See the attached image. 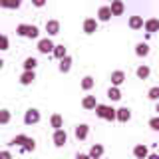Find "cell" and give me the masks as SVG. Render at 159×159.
Instances as JSON below:
<instances>
[{
    "label": "cell",
    "instance_id": "74e56055",
    "mask_svg": "<svg viewBox=\"0 0 159 159\" xmlns=\"http://www.w3.org/2000/svg\"><path fill=\"white\" fill-rule=\"evenodd\" d=\"M76 159H89V155H88V153H78Z\"/></svg>",
    "mask_w": 159,
    "mask_h": 159
},
{
    "label": "cell",
    "instance_id": "d6986e66",
    "mask_svg": "<svg viewBox=\"0 0 159 159\" xmlns=\"http://www.w3.org/2000/svg\"><path fill=\"white\" fill-rule=\"evenodd\" d=\"M96 106H98V99H96V96H86L82 99V107L84 109H96Z\"/></svg>",
    "mask_w": 159,
    "mask_h": 159
},
{
    "label": "cell",
    "instance_id": "1f68e13d",
    "mask_svg": "<svg viewBox=\"0 0 159 159\" xmlns=\"http://www.w3.org/2000/svg\"><path fill=\"white\" fill-rule=\"evenodd\" d=\"M0 6L8 8V10H18L20 6H22V2H18V0H16V2H0Z\"/></svg>",
    "mask_w": 159,
    "mask_h": 159
},
{
    "label": "cell",
    "instance_id": "30bf717a",
    "mask_svg": "<svg viewBox=\"0 0 159 159\" xmlns=\"http://www.w3.org/2000/svg\"><path fill=\"white\" fill-rule=\"evenodd\" d=\"M96 20L98 22H109V20H111V10H109V6H99Z\"/></svg>",
    "mask_w": 159,
    "mask_h": 159
},
{
    "label": "cell",
    "instance_id": "f35d334b",
    "mask_svg": "<svg viewBox=\"0 0 159 159\" xmlns=\"http://www.w3.org/2000/svg\"><path fill=\"white\" fill-rule=\"evenodd\" d=\"M147 159H159V153H151V155H147Z\"/></svg>",
    "mask_w": 159,
    "mask_h": 159
},
{
    "label": "cell",
    "instance_id": "d6a6232c",
    "mask_svg": "<svg viewBox=\"0 0 159 159\" xmlns=\"http://www.w3.org/2000/svg\"><path fill=\"white\" fill-rule=\"evenodd\" d=\"M26 32H28V24H18L16 26V34L22 38H26Z\"/></svg>",
    "mask_w": 159,
    "mask_h": 159
},
{
    "label": "cell",
    "instance_id": "f1b7e54d",
    "mask_svg": "<svg viewBox=\"0 0 159 159\" xmlns=\"http://www.w3.org/2000/svg\"><path fill=\"white\" fill-rule=\"evenodd\" d=\"M10 117H12L10 109H0V123H2V125H6V123H10Z\"/></svg>",
    "mask_w": 159,
    "mask_h": 159
},
{
    "label": "cell",
    "instance_id": "52a82bcc",
    "mask_svg": "<svg viewBox=\"0 0 159 159\" xmlns=\"http://www.w3.org/2000/svg\"><path fill=\"white\" fill-rule=\"evenodd\" d=\"M143 28H145L147 34H155L159 32V18H147L143 22Z\"/></svg>",
    "mask_w": 159,
    "mask_h": 159
},
{
    "label": "cell",
    "instance_id": "603a6c76",
    "mask_svg": "<svg viewBox=\"0 0 159 159\" xmlns=\"http://www.w3.org/2000/svg\"><path fill=\"white\" fill-rule=\"evenodd\" d=\"M26 141H28V135H24V133H20V135L12 137V141H10V145H14V147H20V149H22L24 145H26Z\"/></svg>",
    "mask_w": 159,
    "mask_h": 159
},
{
    "label": "cell",
    "instance_id": "9a60e30c",
    "mask_svg": "<svg viewBox=\"0 0 159 159\" xmlns=\"http://www.w3.org/2000/svg\"><path fill=\"white\" fill-rule=\"evenodd\" d=\"M143 16H129V20H127V24H129V28L131 30H141L143 28Z\"/></svg>",
    "mask_w": 159,
    "mask_h": 159
},
{
    "label": "cell",
    "instance_id": "d590c367",
    "mask_svg": "<svg viewBox=\"0 0 159 159\" xmlns=\"http://www.w3.org/2000/svg\"><path fill=\"white\" fill-rule=\"evenodd\" d=\"M0 159H12V153L8 149H4V151H0Z\"/></svg>",
    "mask_w": 159,
    "mask_h": 159
},
{
    "label": "cell",
    "instance_id": "60d3db41",
    "mask_svg": "<svg viewBox=\"0 0 159 159\" xmlns=\"http://www.w3.org/2000/svg\"><path fill=\"white\" fill-rule=\"evenodd\" d=\"M155 111H157V113H159V102H157V103H155Z\"/></svg>",
    "mask_w": 159,
    "mask_h": 159
},
{
    "label": "cell",
    "instance_id": "ac0fdd59",
    "mask_svg": "<svg viewBox=\"0 0 159 159\" xmlns=\"http://www.w3.org/2000/svg\"><path fill=\"white\" fill-rule=\"evenodd\" d=\"M135 76L139 80H147L149 76H151V68L145 66V64H141V66H137V70H135Z\"/></svg>",
    "mask_w": 159,
    "mask_h": 159
},
{
    "label": "cell",
    "instance_id": "2e32d148",
    "mask_svg": "<svg viewBox=\"0 0 159 159\" xmlns=\"http://www.w3.org/2000/svg\"><path fill=\"white\" fill-rule=\"evenodd\" d=\"M34 80H36V72H22V76H20V84H22V86H32Z\"/></svg>",
    "mask_w": 159,
    "mask_h": 159
},
{
    "label": "cell",
    "instance_id": "277c9868",
    "mask_svg": "<svg viewBox=\"0 0 159 159\" xmlns=\"http://www.w3.org/2000/svg\"><path fill=\"white\" fill-rule=\"evenodd\" d=\"M52 141H54V145H56V147H64L68 143V133L64 131V129H58V131H54Z\"/></svg>",
    "mask_w": 159,
    "mask_h": 159
},
{
    "label": "cell",
    "instance_id": "5b68a950",
    "mask_svg": "<svg viewBox=\"0 0 159 159\" xmlns=\"http://www.w3.org/2000/svg\"><path fill=\"white\" fill-rule=\"evenodd\" d=\"M129 119H131V109H129V107H119V109H116V121L127 123Z\"/></svg>",
    "mask_w": 159,
    "mask_h": 159
},
{
    "label": "cell",
    "instance_id": "4fadbf2b",
    "mask_svg": "<svg viewBox=\"0 0 159 159\" xmlns=\"http://www.w3.org/2000/svg\"><path fill=\"white\" fill-rule=\"evenodd\" d=\"M103 151H106V149H103V145H99V143H93L92 147H89V159H102V155H103Z\"/></svg>",
    "mask_w": 159,
    "mask_h": 159
},
{
    "label": "cell",
    "instance_id": "7c38bea8",
    "mask_svg": "<svg viewBox=\"0 0 159 159\" xmlns=\"http://www.w3.org/2000/svg\"><path fill=\"white\" fill-rule=\"evenodd\" d=\"M50 125L54 127V131L64 129V117L60 116V113H52V116H50Z\"/></svg>",
    "mask_w": 159,
    "mask_h": 159
},
{
    "label": "cell",
    "instance_id": "f546056e",
    "mask_svg": "<svg viewBox=\"0 0 159 159\" xmlns=\"http://www.w3.org/2000/svg\"><path fill=\"white\" fill-rule=\"evenodd\" d=\"M10 48V40L6 34H0V52H6V50Z\"/></svg>",
    "mask_w": 159,
    "mask_h": 159
},
{
    "label": "cell",
    "instance_id": "3957f363",
    "mask_svg": "<svg viewBox=\"0 0 159 159\" xmlns=\"http://www.w3.org/2000/svg\"><path fill=\"white\" fill-rule=\"evenodd\" d=\"M74 135H76L78 141L88 139V135H89V125H88V123H78V125L74 127Z\"/></svg>",
    "mask_w": 159,
    "mask_h": 159
},
{
    "label": "cell",
    "instance_id": "83f0119b",
    "mask_svg": "<svg viewBox=\"0 0 159 159\" xmlns=\"http://www.w3.org/2000/svg\"><path fill=\"white\" fill-rule=\"evenodd\" d=\"M34 149H36V139H34V137H28L26 145L22 147V151H24V153H32Z\"/></svg>",
    "mask_w": 159,
    "mask_h": 159
},
{
    "label": "cell",
    "instance_id": "9c48e42d",
    "mask_svg": "<svg viewBox=\"0 0 159 159\" xmlns=\"http://www.w3.org/2000/svg\"><path fill=\"white\" fill-rule=\"evenodd\" d=\"M44 28H46V32H48V38L50 36H56V34H60V22H58V20H46V26H44Z\"/></svg>",
    "mask_w": 159,
    "mask_h": 159
},
{
    "label": "cell",
    "instance_id": "e575fe53",
    "mask_svg": "<svg viewBox=\"0 0 159 159\" xmlns=\"http://www.w3.org/2000/svg\"><path fill=\"white\" fill-rule=\"evenodd\" d=\"M149 127H151L153 131H159V116H157V117H151V119H149Z\"/></svg>",
    "mask_w": 159,
    "mask_h": 159
},
{
    "label": "cell",
    "instance_id": "4316f807",
    "mask_svg": "<svg viewBox=\"0 0 159 159\" xmlns=\"http://www.w3.org/2000/svg\"><path fill=\"white\" fill-rule=\"evenodd\" d=\"M147 98L151 99V102H159V86H153L147 89Z\"/></svg>",
    "mask_w": 159,
    "mask_h": 159
},
{
    "label": "cell",
    "instance_id": "e0dca14e",
    "mask_svg": "<svg viewBox=\"0 0 159 159\" xmlns=\"http://www.w3.org/2000/svg\"><path fill=\"white\" fill-rule=\"evenodd\" d=\"M58 70H60L62 74H68L70 70H72V56H66V58H62V60H60Z\"/></svg>",
    "mask_w": 159,
    "mask_h": 159
},
{
    "label": "cell",
    "instance_id": "8992f818",
    "mask_svg": "<svg viewBox=\"0 0 159 159\" xmlns=\"http://www.w3.org/2000/svg\"><path fill=\"white\" fill-rule=\"evenodd\" d=\"M109 80H111V86L113 88H119L123 82H125V72H123V70H113Z\"/></svg>",
    "mask_w": 159,
    "mask_h": 159
},
{
    "label": "cell",
    "instance_id": "484cf974",
    "mask_svg": "<svg viewBox=\"0 0 159 159\" xmlns=\"http://www.w3.org/2000/svg\"><path fill=\"white\" fill-rule=\"evenodd\" d=\"M38 36H40V30H38V26H34V24H28L26 38H30V40H36Z\"/></svg>",
    "mask_w": 159,
    "mask_h": 159
},
{
    "label": "cell",
    "instance_id": "8d00e7d4",
    "mask_svg": "<svg viewBox=\"0 0 159 159\" xmlns=\"http://www.w3.org/2000/svg\"><path fill=\"white\" fill-rule=\"evenodd\" d=\"M32 4H34V6H36V8H42V6H44V4H46V2H44V0H34Z\"/></svg>",
    "mask_w": 159,
    "mask_h": 159
},
{
    "label": "cell",
    "instance_id": "836d02e7",
    "mask_svg": "<svg viewBox=\"0 0 159 159\" xmlns=\"http://www.w3.org/2000/svg\"><path fill=\"white\" fill-rule=\"evenodd\" d=\"M103 119H107V121H116V109H113L111 106H107V111H106V117Z\"/></svg>",
    "mask_w": 159,
    "mask_h": 159
},
{
    "label": "cell",
    "instance_id": "8fae6325",
    "mask_svg": "<svg viewBox=\"0 0 159 159\" xmlns=\"http://www.w3.org/2000/svg\"><path fill=\"white\" fill-rule=\"evenodd\" d=\"M109 10H111V16H121V14L125 12V4H123L121 0H113Z\"/></svg>",
    "mask_w": 159,
    "mask_h": 159
},
{
    "label": "cell",
    "instance_id": "5bb4252c",
    "mask_svg": "<svg viewBox=\"0 0 159 159\" xmlns=\"http://www.w3.org/2000/svg\"><path fill=\"white\" fill-rule=\"evenodd\" d=\"M133 155H135V159H147V155H149L147 145H143V143L135 145V147H133Z\"/></svg>",
    "mask_w": 159,
    "mask_h": 159
},
{
    "label": "cell",
    "instance_id": "cb8c5ba5",
    "mask_svg": "<svg viewBox=\"0 0 159 159\" xmlns=\"http://www.w3.org/2000/svg\"><path fill=\"white\" fill-rule=\"evenodd\" d=\"M80 86H82L84 92H89V89L96 86V80H93L92 76H84V78H82V84H80Z\"/></svg>",
    "mask_w": 159,
    "mask_h": 159
},
{
    "label": "cell",
    "instance_id": "7402d4cb",
    "mask_svg": "<svg viewBox=\"0 0 159 159\" xmlns=\"http://www.w3.org/2000/svg\"><path fill=\"white\" fill-rule=\"evenodd\" d=\"M24 72H34V70H36V66H38V60L34 58V56H28L26 60H24Z\"/></svg>",
    "mask_w": 159,
    "mask_h": 159
},
{
    "label": "cell",
    "instance_id": "ffe728a7",
    "mask_svg": "<svg viewBox=\"0 0 159 159\" xmlns=\"http://www.w3.org/2000/svg\"><path fill=\"white\" fill-rule=\"evenodd\" d=\"M52 56L56 58V60H62V58H66V56H68V50H66V46H64V44H56V46H54V52H52Z\"/></svg>",
    "mask_w": 159,
    "mask_h": 159
},
{
    "label": "cell",
    "instance_id": "d4e9b609",
    "mask_svg": "<svg viewBox=\"0 0 159 159\" xmlns=\"http://www.w3.org/2000/svg\"><path fill=\"white\" fill-rule=\"evenodd\" d=\"M107 98L111 99V102H119V99H121V92H119V88H109L107 89Z\"/></svg>",
    "mask_w": 159,
    "mask_h": 159
},
{
    "label": "cell",
    "instance_id": "7a4b0ae2",
    "mask_svg": "<svg viewBox=\"0 0 159 159\" xmlns=\"http://www.w3.org/2000/svg\"><path fill=\"white\" fill-rule=\"evenodd\" d=\"M54 46H56V44H54L50 38H40L36 48H38V52H40V54H46V56H48V54H52V52H54Z\"/></svg>",
    "mask_w": 159,
    "mask_h": 159
},
{
    "label": "cell",
    "instance_id": "4dcf8cb0",
    "mask_svg": "<svg viewBox=\"0 0 159 159\" xmlns=\"http://www.w3.org/2000/svg\"><path fill=\"white\" fill-rule=\"evenodd\" d=\"M106 111H107V106H103V103H98V106H96V116L99 119L106 117Z\"/></svg>",
    "mask_w": 159,
    "mask_h": 159
},
{
    "label": "cell",
    "instance_id": "6da1fadb",
    "mask_svg": "<svg viewBox=\"0 0 159 159\" xmlns=\"http://www.w3.org/2000/svg\"><path fill=\"white\" fill-rule=\"evenodd\" d=\"M40 119H42V113H40L38 107H30L24 113V123L26 125H36V123H40Z\"/></svg>",
    "mask_w": 159,
    "mask_h": 159
},
{
    "label": "cell",
    "instance_id": "ba28073f",
    "mask_svg": "<svg viewBox=\"0 0 159 159\" xmlns=\"http://www.w3.org/2000/svg\"><path fill=\"white\" fill-rule=\"evenodd\" d=\"M82 28H84V34H93L98 30V20L96 18H86L84 20V24H82Z\"/></svg>",
    "mask_w": 159,
    "mask_h": 159
},
{
    "label": "cell",
    "instance_id": "44dd1931",
    "mask_svg": "<svg viewBox=\"0 0 159 159\" xmlns=\"http://www.w3.org/2000/svg\"><path fill=\"white\" fill-rule=\"evenodd\" d=\"M147 54H149V46H147V42H137V44H135V56L145 58Z\"/></svg>",
    "mask_w": 159,
    "mask_h": 159
},
{
    "label": "cell",
    "instance_id": "ab89813d",
    "mask_svg": "<svg viewBox=\"0 0 159 159\" xmlns=\"http://www.w3.org/2000/svg\"><path fill=\"white\" fill-rule=\"evenodd\" d=\"M2 68H4V60L0 58V70H2Z\"/></svg>",
    "mask_w": 159,
    "mask_h": 159
}]
</instances>
